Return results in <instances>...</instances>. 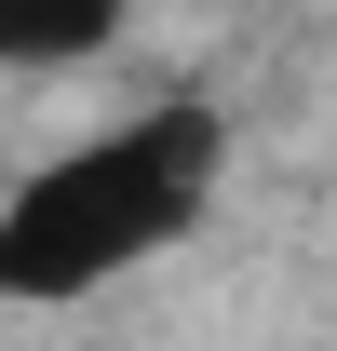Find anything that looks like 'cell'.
<instances>
[{
  "instance_id": "6da1fadb",
  "label": "cell",
  "mask_w": 337,
  "mask_h": 351,
  "mask_svg": "<svg viewBox=\"0 0 337 351\" xmlns=\"http://www.w3.org/2000/svg\"><path fill=\"white\" fill-rule=\"evenodd\" d=\"M216 162H229V122L162 95L149 122L95 135L68 162H41L14 203H0V311L27 298H95V284H122L135 257H162L175 230L216 203Z\"/></svg>"
},
{
  "instance_id": "7a4b0ae2",
  "label": "cell",
  "mask_w": 337,
  "mask_h": 351,
  "mask_svg": "<svg viewBox=\"0 0 337 351\" xmlns=\"http://www.w3.org/2000/svg\"><path fill=\"white\" fill-rule=\"evenodd\" d=\"M122 41V0H0V68H82Z\"/></svg>"
}]
</instances>
